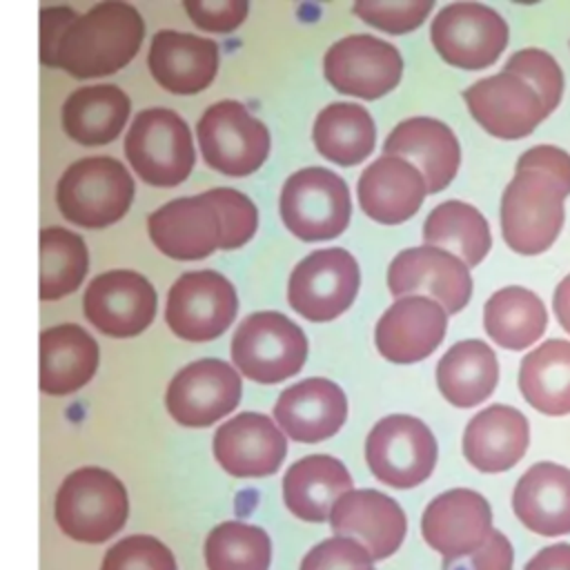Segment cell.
<instances>
[{"label": "cell", "instance_id": "cell-1", "mask_svg": "<svg viewBox=\"0 0 570 570\" xmlns=\"http://www.w3.org/2000/svg\"><path fill=\"white\" fill-rule=\"evenodd\" d=\"M145 38L136 7L107 0L78 13L62 31L53 65L73 78L109 76L131 62Z\"/></svg>", "mask_w": 570, "mask_h": 570}, {"label": "cell", "instance_id": "cell-2", "mask_svg": "<svg viewBox=\"0 0 570 570\" xmlns=\"http://www.w3.org/2000/svg\"><path fill=\"white\" fill-rule=\"evenodd\" d=\"M568 189L541 167H519L501 196L503 240L517 254L534 256L557 240L563 227Z\"/></svg>", "mask_w": 570, "mask_h": 570}, {"label": "cell", "instance_id": "cell-3", "mask_svg": "<svg viewBox=\"0 0 570 570\" xmlns=\"http://www.w3.org/2000/svg\"><path fill=\"white\" fill-rule=\"evenodd\" d=\"M53 517L58 528L80 543H105L118 534L129 517V497L122 481L96 465L65 476L56 492Z\"/></svg>", "mask_w": 570, "mask_h": 570}, {"label": "cell", "instance_id": "cell-4", "mask_svg": "<svg viewBox=\"0 0 570 570\" xmlns=\"http://www.w3.org/2000/svg\"><path fill=\"white\" fill-rule=\"evenodd\" d=\"M60 214L73 225L100 229L120 220L134 200V178L111 156L80 158L58 180Z\"/></svg>", "mask_w": 570, "mask_h": 570}, {"label": "cell", "instance_id": "cell-5", "mask_svg": "<svg viewBox=\"0 0 570 570\" xmlns=\"http://www.w3.org/2000/svg\"><path fill=\"white\" fill-rule=\"evenodd\" d=\"M125 156L149 185H180L194 167L196 154L187 122L171 109H142L125 136Z\"/></svg>", "mask_w": 570, "mask_h": 570}, {"label": "cell", "instance_id": "cell-6", "mask_svg": "<svg viewBox=\"0 0 570 570\" xmlns=\"http://www.w3.org/2000/svg\"><path fill=\"white\" fill-rule=\"evenodd\" d=\"M229 354L240 374L256 383H281L303 367L307 338L281 312L249 314L236 327Z\"/></svg>", "mask_w": 570, "mask_h": 570}, {"label": "cell", "instance_id": "cell-7", "mask_svg": "<svg viewBox=\"0 0 570 570\" xmlns=\"http://www.w3.org/2000/svg\"><path fill=\"white\" fill-rule=\"evenodd\" d=\"M439 448L432 430L416 416L390 414L370 430L365 461L376 481L407 490L432 474Z\"/></svg>", "mask_w": 570, "mask_h": 570}, {"label": "cell", "instance_id": "cell-8", "mask_svg": "<svg viewBox=\"0 0 570 570\" xmlns=\"http://www.w3.org/2000/svg\"><path fill=\"white\" fill-rule=\"evenodd\" d=\"M352 214L345 180L325 167L294 171L281 191V218L301 240H327L345 232Z\"/></svg>", "mask_w": 570, "mask_h": 570}, {"label": "cell", "instance_id": "cell-9", "mask_svg": "<svg viewBox=\"0 0 570 570\" xmlns=\"http://www.w3.org/2000/svg\"><path fill=\"white\" fill-rule=\"evenodd\" d=\"M205 163L225 176H249L269 154V131L238 100H220L205 109L196 125Z\"/></svg>", "mask_w": 570, "mask_h": 570}, {"label": "cell", "instance_id": "cell-10", "mask_svg": "<svg viewBox=\"0 0 570 570\" xmlns=\"http://www.w3.org/2000/svg\"><path fill=\"white\" fill-rule=\"evenodd\" d=\"M358 283V265L347 249H316L292 269L287 303L303 318L325 323L354 303Z\"/></svg>", "mask_w": 570, "mask_h": 570}, {"label": "cell", "instance_id": "cell-11", "mask_svg": "<svg viewBox=\"0 0 570 570\" xmlns=\"http://www.w3.org/2000/svg\"><path fill=\"white\" fill-rule=\"evenodd\" d=\"M238 298L234 285L214 269L187 272L167 294L165 321L169 330L191 343L218 338L236 318Z\"/></svg>", "mask_w": 570, "mask_h": 570}, {"label": "cell", "instance_id": "cell-12", "mask_svg": "<svg viewBox=\"0 0 570 570\" xmlns=\"http://www.w3.org/2000/svg\"><path fill=\"white\" fill-rule=\"evenodd\" d=\"M436 53L452 67L485 69L508 45V24L481 2H452L443 7L430 27Z\"/></svg>", "mask_w": 570, "mask_h": 570}, {"label": "cell", "instance_id": "cell-13", "mask_svg": "<svg viewBox=\"0 0 570 570\" xmlns=\"http://www.w3.org/2000/svg\"><path fill=\"white\" fill-rule=\"evenodd\" d=\"M403 71L399 49L367 33H352L334 42L323 58V73L327 82L347 96L365 100L390 94Z\"/></svg>", "mask_w": 570, "mask_h": 570}, {"label": "cell", "instance_id": "cell-14", "mask_svg": "<svg viewBox=\"0 0 570 570\" xmlns=\"http://www.w3.org/2000/svg\"><path fill=\"white\" fill-rule=\"evenodd\" d=\"M240 392V376L229 363L200 358L169 381L165 405L178 425L207 428L238 405Z\"/></svg>", "mask_w": 570, "mask_h": 570}, {"label": "cell", "instance_id": "cell-15", "mask_svg": "<svg viewBox=\"0 0 570 570\" xmlns=\"http://www.w3.org/2000/svg\"><path fill=\"white\" fill-rule=\"evenodd\" d=\"M147 229L151 243L176 261L205 258L225 240V218L209 191L165 203L149 214Z\"/></svg>", "mask_w": 570, "mask_h": 570}, {"label": "cell", "instance_id": "cell-16", "mask_svg": "<svg viewBox=\"0 0 570 570\" xmlns=\"http://www.w3.org/2000/svg\"><path fill=\"white\" fill-rule=\"evenodd\" d=\"M472 118L503 140L525 138L548 116L541 96L517 73L499 71L481 78L463 91Z\"/></svg>", "mask_w": 570, "mask_h": 570}, {"label": "cell", "instance_id": "cell-17", "mask_svg": "<svg viewBox=\"0 0 570 570\" xmlns=\"http://www.w3.org/2000/svg\"><path fill=\"white\" fill-rule=\"evenodd\" d=\"M82 312L102 334L129 338L154 321L156 289L138 272L111 269L89 283L82 296Z\"/></svg>", "mask_w": 570, "mask_h": 570}, {"label": "cell", "instance_id": "cell-18", "mask_svg": "<svg viewBox=\"0 0 570 570\" xmlns=\"http://www.w3.org/2000/svg\"><path fill=\"white\" fill-rule=\"evenodd\" d=\"M492 530V508L488 499L470 488L441 492L421 514V534L443 559L472 554L490 539Z\"/></svg>", "mask_w": 570, "mask_h": 570}, {"label": "cell", "instance_id": "cell-19", "mask_svg": "<svg viewBox=\"0 0 570 570\" xmlns=\"http://www.w3.org/2000/svg\"><path fill=\"white\" fill-rule=\"evenodd\" d=\"M387 287L394 296L425 292L448 314L461 312L472 296L470 267L454 254L439 247H410L394 256L387 267Z\"/></svg>", "mask_w": 570, "mask_h": 570}, {"label": "cell", "instance_id": "cell-20", "mask_svg": "<svg viewBox=\"0 0 570 570\" xmlns=\"http://www.w3.org/2000/svg\"><path fill=\"white\" fill-rule=\"evenodd\" d=\"M214 459L236 479H261L278 472L287 454L285 432L261 412H240L225 421L212 441Z\"/></svg>", "mask_w": 570, "mask_h": 570}, {"label": "cell", "instance_id": "cell-21", "mask_svg": "<svg viewBox=\"0 0 570 570\" xmlns=\"http://www.w3.org/2000/svg\"><path fill=\"white\" fill-rule=\"evenodd\" d=\"M332 532L352 537L367 548L374 561L392 557L407 532L403 508L379 490H350L330 512Z\"/></svg>", "mask_w": 570, "mask_h": 570}, {"label": "cell", "instance_id": "cell-22", "mask_svg": "<svg viewBox=\"0 0 570 570\" xmlns=\"http://www.w3.org/2000/svg\"><path fill=\"white\" fill-rule=\"evenodd\" d=\"M448 312L428 296H405L392 303L376 323L374 341L383 358L416 363L428 358L443 341Z\"/></svg>", "mask_w": 570, "mask_h": 570}, {"label": "cell", "instance_id": "cell-23", "mask_svg": "<svg viewBox=\"0 0 570 570\" xmlns=\"http://www.w3.org/2000/svg\"><path fill=\"white\" fill-rule=\"evenodd\" d=\"M278 428L298 443H318L334 436L347 419L345 392L330 379H305L289 385L274 405Z\"/></svg>", "mask_w": 570, "mask_h": 570}, {"label": "cell", "instance_id": "cell-24", "mask_svg": "<svg viewBox=\"0 0 570 570\" xmlns=\"http://www.w3.org/2000/svg\"><path fill=\"white\" fill-rule=\"evenodd\" d=\"M147 65L154 80L169 94H198L216 78L218 45L212 38L163 29L151 38Z\"/></svg>", "mask_w": 570, "mask_h": 570}, {"label": "cell", "instance_id": "cell-25", "mask_svg": "<svg viewBox=\"0 0 570 570\" xmlns=\"http://www.w3.org/2000/svg\"><path fill=\"white\" fill-rule=\"evenodd\" d=\"M425 194L423 174L412 163L385 154L363 169L356 185L361 209L383 225H399L412 218Z\"/></svg>", "mask_w": 570, "mask_h": 570}, {"label": "cell", "instance_id": "cell-26", "mask_svg": "<svg viewBox=\"0 0 570 570\" xmlns=\"http://www.w3.org/2000/svg\"><path fill=\"white\" fill-rule=\"evenodd\" d=\"M530 443L528 419L512 405L494 403L476 412L463 432V456L488 474L514 468Z\"/></svg>", "mask_w": 570, "mask_h": 570}, {"label": "cell", "instance_id": "cell-27", "mask_svg": "<svg viewBox=\"0 0 570 570\" xmlns=\"http://www.w3.org/2000/svg\"><path fill=\"white\" fill-rule=\"evenodd\" d=\"M385 156H403L419 165L428 191L445 189L459 171L461 149L454 131L428 116H414L399 122L383 142Z\"/></svg>", "mask_w": 570, "mask_h": 570}, {"label": "cell", "instance_id": "cell-28", "mask_svg": "<svg viewBox=\"0 0 570 570\" xmlns=\"http://www.w3.org/2000/svg\"><path fill=\"white\" fill-rule=\"evenodd\" d=\"M512 510L539 537L570 534V470L552 461L528 468L512 490Z\"/></svg>", "mask_w": 570, "mask_h": 570}, {"label": "cell", "instance_id": "cell-29", "mask_svg": "<svg viewBox=\"0 0 570 570\" xmlns=\"http://www.w3.org/2000/svg\"><path fill=\"white\" fill-rule=\"evenodd\" d=\"M352 490L347 468L330 454H309L292 463L283 479L285 508L309 523L330 521L334 503Z\"/></svg>", "mask_w": 570, "mask_h": 570}, {"label": "cell", "instance_id": "cell-30", "mask_svg": "<svg viewBox=\"0 0 570 570\" xmlns=\"http://www.w3.org/2000/svg\"><path fill=\"white\" fill-rule=\"evenodd\" d=\"M98 367V343L76 323H62L40 334V390L67 396L85 387Z\"/></svg>", "mask_w": 570, "mask_h": 570}, {"label": "cell", "instance_id": "cell-31", "mask_svg": "<svg viewBox=\"0 0 570 570\" xmlns=\"http://www.w3.org/2000/svg\"><path fill=\"white\" fill-rule=\"evenodd\" d=\"M129 111L131 100L118 85L80 87L62 105V127L78 145L98 147L122 131Z\"/></svg>", "mask_w": 570, "mask_h": 570}, {"label": "cell", "instance_id": "cell-32", "mask_svg": "<svg viewBox=\"0 0 570 570\" xmlns=\"http://www.w3.org/2000/svg\"><path fill=\"white\" fill-rule=\"evenodd\" d=\"M499 363L492 347L479 338L454 343L436 365V385L454 407H474L497 387Z\"/></svg>", "mask_w": 570, "mask_h": 570}, {"label": "cell", "instance_id": "cell-33", "mask_svg": "<svg viewBox=\"0 0 570 570\" xmlns=\"http://www.w3.org/2000/svg\"><path fill=\"white\" fill-rule=\"evenodd\" d=\"M519 390L541 414H570V341L550 338L528 352L519 367Z\"/></svg>", "mask_w": 570, "mask_h": 570}, {"label": "cell", "instance_id": "cell-34", "mask_svg": "<svg viewBox=\"0 0 570 570\" xmlns=\"http://www.w3.org/2000/svg\"><path fill=\"white\" fill-rule=\"evenodd\" d=\"M312 138L323 158L350 167L372 154L376 127L365 107L356 102H332L318 111Z\"/></svg>", "mask_w": 570, "mask_h": 570}, {"label": "cell", "instance_id": "cell-35", "mask_svg": "<svg viewBox=\"0 0 570 570\" xmlns=\"http://www.w3.org/2000/svg\"><path fill=\"white\" fill-rule=\"evenodd\" d=\"M488 336L505 350H523L543 336L548 312L543 301L519 285L494 292L483 307Z\"/></svg>", "mask_w": 570, "mask_h": 570}, {"label": "cell", "instance_id": "cell-36", "mask_svg": "<svg viewBox=\"0 0 570 570\" xmlns=\"http://www.w3.org/2000/svg\"><path fill=\"white\" fill-rule=\"evenodd\" d=\"M423 240L430 247H443L459 256L468 267L479 265L490 252L492 236L483 214L461 200L436 205L423 223Z\"/></svg>", "mask_w": 570, "mask_h": 570}, {"label": "cell", "instance_id": "cell-37", "mask_svg": "<svg viewBox=\"0 0 570 570\" xmlns=\"http://www.w3.org/2000/svg\"><path fill=\"white\" fill-rule=\"evenodd\" d=\"M89 254L85 240L65 227L40 232V298L58 301L76 292L87 274Z\"/></svg>", "mask_w": 570, "mask_h": 570}, {"label": "cell", "instance_id": "cell-38", "mask_svg": "<svg viewBox=\"0 0 570 570\" xmlns=\"http://www.w3.org/2000/svg\"><path fill=\"white\" fill-rule=\"evenodd\" d=\"M207 570H269V534L245 521H223L205 539Z\"/></svg>", "mask_w": 570, "mask_h": 570}, {"label": "cell", "instance_id": "cell-39", "mask_svg": "<svg viewBox=\"0 0 570 570\" xmlns=\"http://www.w3.org/2000/svg\"><path fill=\"white\" fill-rule=\"evenodd\" d=\"M100 570H178L174 552L151 534H129L102 557Z\"/></svg>", "mask_w": 570, "mask_h": 570}, {"label": "cell", "instance_id": "cell-40", "mask_svg": "<svg viewBox=\"0 0 570 570\" xmlns=\"http://www.w3.org/2000/svg\"><path fill=\"white\" fill-rule=\"evenodd\" d=\"M503 71L517 73L523 80H528L534 91L541 96L543 107L548 114L557 109L563 94V73L557 65V60L543 51V49H521L512 53V58L505 62Z\"/></svg>", "mask_w": 570, "mask_h": 570}, {"label": "cell", "instance_id": "cell-41", "mask_svg": "<svg viewBox=\"0 0 570 570\" xmlns=\"http://www.w3.org/2000/svg\"><path fill=\"white\" fill-rule=\"evenodd\" d=\"M432 0H392V2H379V0H361L354 2L352 11L367 24L383 29L387 33H407L423 24L432 9Z\"/></svg>", "mask_w": 570, "mask_h": 570}, {"label": "cell", "instance_id": "cell-42", "mask_svg": "<svg viewBox=\"0 0 570 570\" xmlns=\"http://www.w3.org/2000/svg\"><path fill=\"white\" fill-rule=\"evenodd\" d=\"M298 570H374V559L356 539L334 534L312 546Z\"/></svg>", "mask_w": 570, "mask_h": 570}, {"label": "cell", "instance_id": "cell-43", "mask_svg": "<svg viewBox=\"0 0 570 570\" xmlns=\"http://www.w3.org/2000/svg\"><path fill=\"white\" fill-rule=\"evenodd\" d=\"M209 196L218 203L223 218H225V240L223 249H238L243 247L258 227V212L256 205L240 194L238 189L216 187L209 189Z\"/></svg>", "mask_w": 570, "mask_h": 570}, {"label": "cell", "instance_id": "cell-44", "mask_svg": "<svg viewBox=\"0 0 570 570\" xmlns=\"http://www.w3.org/2000/svg\"><path fill=\"white\" fill-rule=\"evenodd\" d=\"M185 11L196 27L205 31L227 33L245 20L249 4L245 0H187Z\"/></svg>", "mask_w": 570, "mask_h": 570}, {"label": "cell", "instance_id": "cell-45", "mask_svg": "<svg viewBox=\"0 0 570 570\" xmlns=\"http://www.w3.org/2000/svg\"><path fill=\"white\" fill-rule=\"evenodd\" d=\"M514 550L501 530H492L490 539L468 557L443 559L441 570H512Z\"/></svg>", "mask_w": 570, "mask_h": 570}, {"label": "cell", "instance_id": "cell-46", "mask_svg": "<svg viewBox=\"0 0 570 570\" xmlns=\"http://www.w3.org/2000/svg\"><path fill=\"white\" fill-rule=\"evenodd\" d=\"M78 13L69 7H45L40 11V60L42 65L51 67L58 40L67 24L76 18Z\"/></svg>", "mask_w": 570, "mask_h": 570}, {"label": "cell", "instance_id": "cell-47", "mask_svg": "<svg viewBox=\"0 0 570 570\" xmlns=\"http://www.w3.org/2000/svg\"><path fill=\"white\" fill-rule=\"evenodd\" d=\"M519 167H541L554 174L570 194V154L568 151L552 145H537L519 156L517 169Z\"/></svg>", "mask_w": 570, "mask_h": 570}, {"label": "cell", "instance_id": "cell-48", "mask_svg": "<svg viewBox=\"0 0 570 570\" xmlns=\"http://www.w3.org/2000/svg\"><path fill=\"white\" fill-rule=\"evenodd\" d=\"M523 570H570V543H552L541 548Z\"/></svg>", "mask_w": 570, "mask_h": 570}, {"label": "cell", "instance_id": "cell-49", "mask_svg": "<svg viewBox=\"0 0 570 570\" xmlns=\"http://www.w3.org/2000/svg\"><path fill=\"white\" fill-rule=\"evenodd\" d=\"M552 307L559 318V325L570 334V274L557 285Z\"/></svg>", "mask_w": 570, "mask_h": 570}]
</instances>
